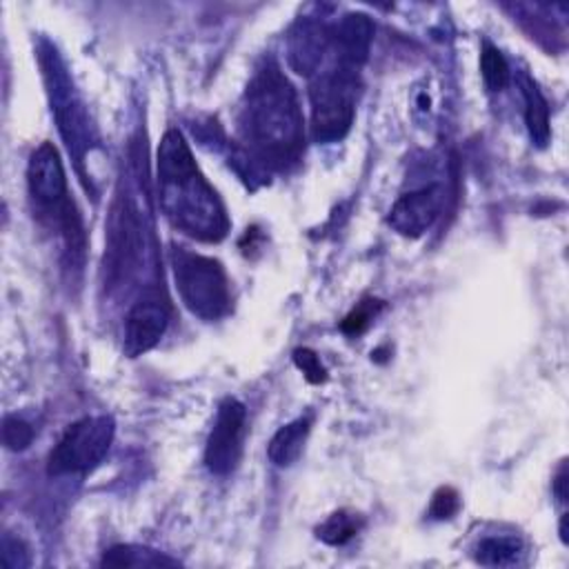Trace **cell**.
Returning a JSON list of instances; mask_svg holds the SVG:
<instances>
[{"label": "cell", "instance_id": "obj_1", "mask_svg": "<svg viewBox=\"0 0 569 569\" xmlns=\"http://www.w3.org/2000/svg\"><path fill=\"white\" fill-rule=\"evenodd\" d=\"M158 198L167 220L182 233L202 242L227 236L224 204L200 173L178 129H169L158 147Z\"/></svg>", "mask_w": 569, "mask_h": 569}, {"label": "cell", "instance_id": "obj_2", "mask_svg": "<svg viewBox=\"0 0 569 569\" xmlns=\"http://www.w3.org/2000/svg\"><path fill=\"white\" fill-rule=\"evenodd\" d=\"M240 131L253 153L269 167L293 164L305 147L302 113L291 82L276 64H267L249 82Z\"/></svg>", "mask_w": 569, "mask_h": 569}, {"label": "cell", "instance_id": "obj_3", "mask_svg": "<svg viewBox=\"0 0 569 569\" xmlns=\"http://www.w3.org/2000/svg\"><path fill=\"white\" fill-rule=\"evenodd\" d=\"M171 269L182 305L202 320H218L231 309V289L222 264L184 247L171 249Z\"/></svg>", "mask_w": 569, "mask_h": 569}, {"label": "cell", "instance_id": "obj_4", "mask_svg": "<svg viewBox=\"0 0 569 569\" xmlns=\"http://www.w3.org/2000/svg\"><path fill=\"white\" fill-rule=\"evenodd\" d=\"M358 71L331 67L318 71L309 84L311 133L316 142H336L347 136L356 116Z\"/></svg>", "mask_w": 569, "mask_h": 569}, {"label": "cell", "instance_id": "obj_5", "mask_svg": "<svg viewBox=\"0 0 569 569\" xmlns=\"http://www.w3.org/2000/svg\"><path fill=\"white\" fill-rule=\"evenodd\" d=\"M144 224L129 193H118L109 216L107 249H104V284L111 289L124 287L142 269L144 262Z\"/></svg>", "mask_w": 569, "mask_h": 569}, {"label": "cell", "instance_id": "obj_6", "mask_svg": "<svg viewBox=\"0 0 569 569\" xmlns=\"http://www.w3.org/2000/svg\"><path fill=\"white\" fill-rule=\"evenodd\" d=\"M113 440V420L109 416H87L73 422L49 453V473L91 471L109 451Z\"/></svg>", "mask_w": 569, "mask_h": 569}, {"label": "cell", "instance_id": "obj_7", "mask_svg": "<svg viewBox=\"0 0 569 569\" xmlns=\"http://www.w3.org/2000/svg\"><path fill=\"white\" fill-rule=\"evenodd\" d=\"M44 78L51 96V109L58 122V129L69 147V153L80 164L87 149H89V118L84 113V107L80 98L76 96L64 69L60 67V60L53 53L42 56Z\"/></svg>", "mask_w": 569, "mask_h": 569}, {"label": "cell", "instance_id": "obj_8", "mask_svg": "<svg viewBox=\"0 0 569 569\" xmlns=\"http://www.w3.org/2000/svg\"><path fill=\"white\" fill-rule=\"evenodd\" d=\"M244 416H247L244 405L238 402L236 398H224L220 402L218 416L204 449V465L211 473L224 476L236 467L242 449Z\"/></svg>", "mask_w": 569, "mask_h": 569}, {"label": "cell", "instance_id": "obj_9", "mask_svg": "<svg viewBox=\"0 0 569 569\" xmlns=\"http://www.w3.org/2000/svg\"><path fill=\"white\" fill-rule=\"evenodd\" d=\"M29 193L42 211L58 213L60 207L69 200L67 178L58 156V149L51 142H42L29 158L27 167Z\"/></svg>", "mask_w": 569, "mask_h": 569}, {"label": "cell", "instance_id": "obj_10", "mask_svg": "<svg viewBox=\"0 0 569 569\" xmlns=\"http://www.w3.org/2000/svg\"><path fill=\"white\" fill-rule=\"evenodd\" d=\"M169 325V309L158 296L140 298L127 313L122 349L129 358L153 349Z\"/></svg>", "mask_w": 569, "mask_h": 569}, {"label": "cell", "instance_id": "obj_11", "mask_svg": "<svg viewBox=\"0 0 569 569\" xmlns=\"http://www.w3.org/2000/svg\"><path fill=\"white\" fill-rule=\"evenodd\" d=\"M445 202V191L440 184L422 187L418 191L405 193L396 200L389 213V224L409 238L422 236L440 216Z\"/></svg>", "mask_w": 569, "mask_h": 569}, {"label": "cell", "instance_id": "obj_12", "mask_svg": "<svg viewBox=\"0 0 569 569\" xmlns=\"http://www.w3.org/2000/svg\"><path fill=\"white\" fill-rule=\"evenodd\" d=\"M371 38L373 22L365 13L345 16L336 31L331 33V42L336 47V64L358 71L369 56Z\"/></svg>", "mask_w": 569, "mask_h": 569}, {"label": "cell", "instance_id": "obj_13", "mask_svg": "<svg viewBox=\"0 0 569 569\" xmlns=\"http://www.w3.org/2000/svg\"><path fill=\"white\" fill-rule=\"evenodd\" d=\"M331 44V33L327 27L305 20L298 22L289 36V64L305 76L318 73L322 58Z\"/></svg>", "mask_w": 569, "mask_h": 569}, {"label": "cell", "instance_id": "obj_14", "mask_svg": "<svg viewBox=\"0 0 569 569\" xmlns=\"http://www.w3.org/2000/svg\"><path fill=\"white\" fill-rule=\"evenodd\" d=\"M309 436V418H296L291 422H287L284 427H280L269 447H267V456L276 467H289L298 460V456L302 453L305 440Z\"/></svg>", "mask_w": 569, "mask_h": 569}, {"label": "cell", "instance_id": "obj_15", "mask_svg": "<svg viewBox=\"0 0 569 569\" xmlns=\"http://www.w3.org/2000/svg\"><path fill=\"white\" fill-rule=\"evenodd\" d=\"M522 93H525V122H527L529 136L538 147H545L551 136L547 100L527 76L522 78Z\"/></svg>", "mask_w": 569, "mask_h": 569}, {"label": "cell", "instance_id": "obj_16", "mask_svg": "<svg viewBox=\"0 0 569 569\" xmlns=\"http://www.w3.org/2000/svg\"><path fill=\"white\" fill-rule=\"evenodd\" d=\"M162 565H178V560L138 545H118L104 551L102 567H162Z\"/></svg>", "mask_w": 569, "mask_h": 569}, {"label": "cell", "instance_id": "obj_17", "mask_svg": "<svg viewBox=\"0 0 569 569\" xmlns=\"http://www.w3.org/2000/svg\"><path fill=\"white\" fill-rule=\"evenodd\" d=\"M522 556V542L513 536H489L478 542L476 560L487 567H509Z\"/></svg>", "mask_w": 569, "mask_h": 569}, {"label": "cell", "instance_id": "obj_18", "mask_svg": "<svg viewBox=\"0 0 569 569\" xmlns=\"http://www.w3.org/2000/svg\"><path fill=\"white\" fill-rule=\"evenodd\" d=\"M362 527V518L353 511H347V509H340L336 513H331L318 529H316V536L327 542V545H345L349 542Z\"/></svg>", "mask_w": 569, "mask_h": 569}, {"label": "cell", "instance_id": "obj_19", "mask_svg": "<svg viewBox=\"0 0 569 569\" xmlns=\"http://www.w3.org/2000/svg\"><path fill=\"white\" fill-rule=\"evenodd\" d=\"M480 71L489 91H502L509 82V64L505 56L489 42L482 47L480 53Z\"/></svg>", "mask_w": 569, "mask_h": 569}, {"label": "cell", "instance_id": "obj_20", "mask_svg": "<svg viewBox=\"0 0 569 569\" xmlns=\"http://www.w3.org/2000/svg\"><path fill=\"white\" fill-rule=\"evenodd\" d=\"M380 307H382V302L376 300V298H367V300L358 302V305L345 316V320L340 322V329H342L347 336H358V333H362V331L371 325V320L376 318V313L380 311Z\"/></svg>", "mask_w": 569, "mask_h": 569}, {"label": "cell", "instance_id": "obj_21", "mask_svg": "<svg viewBox=\"0 0 569 569\" xmlns=\"http://www.w3.org/2000/svg\"><path fill=\"white\" fill-rule=\"evenodd\" d=\"M33 440V429L29 422H24L22 418L16 416H7L2 422V442L7 445V449L11 451H22L31 445Z\"/></svg>", "mask_w": 569, "mask_h": 569}, {"label": "cell", "instance_id": "obj_22", "mask_svg": "<svg viewBox=\"0 0 569 569\" xmlns=\"http://www.w3.org/2000/svg\"><path fill=\"white\" fill-rule=\"evenodd\" d=\"M293 362L311 385H320V382L327 380V369H325V365L320 362V358L313 349H309V347L296 349L293 351Z\"/></svg>", "mask_w": 569, "mask_h": 569}, {"label": "cell", "instance_id": "obj_23", "mask_svg": "<svg viewBox=\"0 0 569 569\" xmlns=\"http://www.w3.org/2000/svg\"><path fill=\"white\" fill-rule=\"evenodd\" d=\"M460 509V496L453 487H440L429 505V516L433 520H449Z\"/></svg>", "mask_w": 569, "mask_h": 569}, {"label": "cell", "instance_id": "obj_24", "mask_svg": "<svg viewBox=\"0 0 569 569\" xmlns=\"http://www.w3.org/2000/svg\"><path fill=\"white\" fill-rule=\"evenodd\" d=\"M567 478H569V473H567V465L562 460V465H560V469H558V473L553 478V493H556V498L560 502H567Z\"/></svg>", "mask_w": 569, "mask_h": 569}, {"label": "cell", "instance_id": "obj_25", "mask_svg": "<svg viewBox=\"0 0 569 569\" xmlns=\"http://www.w3.org/2000/svg\"><path fill=\"white\" fill-rule=\"evenodd\" d=\"M567 520H569V516L562 513V518H560V540H562L565 545L569 542V538H567Z\"/></svg>", "mask_w": 569, "mask_h": 569}]
</instances>
